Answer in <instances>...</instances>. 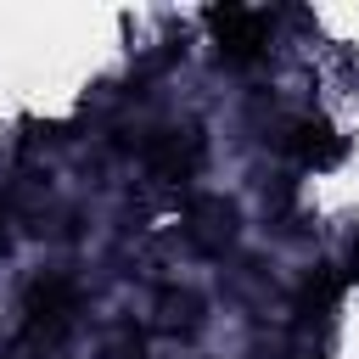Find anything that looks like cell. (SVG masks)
Segmentation results:
<instances>
[{
    "instance_id": "obj_1",
    "label": "cell",
    "mask_w": 359,
    "mask_h": 359,
    "mask_svg": "<svg viewBox=\"0 0 359 359\" xmlns=\"http://www.w3.org/2000/svg\"><path fill=\"white\" fill-rule=\"evenodd\" d=\"M202 252H219L230 236H236V208L230 202H219V196H208V202H196L191 208V230H185Z\"/></svg>"
},
{
    "instance_id": "obj_2",
    "label": "cell",
    "mask_w": 359,
    "mask_h": 359,
    "mask_svg": "<svg viewBox=\"0 0 359 359\" xmlns=\"http://www.w3.org/2000/svg\"><path fill=\"white\" fill-rule=\"evenodd\" d=\"M146 157L157 168H168V174H185V168H196L202 140H196V129H163L157 140H146Z\"/></svg>"
},
{
    "instance_id": "obj_3",
    "label": "cell",
    "mask_w": 359,
    "mask_h": 359,
    "mask_svg": "<svg viewBox=\"0 0 359 359\" xmlns=\"http://www.w3.org/2000/svg\"><path fill=\"white\" fill-rule=\"evenodd\" d=\"M286 151H297L303 163H337V157H342V140H337L325 123L303 118V123H292V129H286Z\"/></svg>"
}]
</instances>
